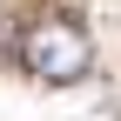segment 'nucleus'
Here are the masks:
<instances>
[{
  "mask_svg": "<svg viewBox=\"0 0 121 121\" xmlns=\"http://www.w3.org/2000/svg\"><path fill=\"white\" fill-rule=\"evenodd\" d=\"M20 60H27V74L67 87V81H81V74H87L94 47H87V34H81L74 20H34V27L20 34Z\"/></svg>",
  "mask_w": 121,
  "mask_h": 121,
  "instance_id": "obj_1",
  "label": "nucleus"
}]
</instances>
